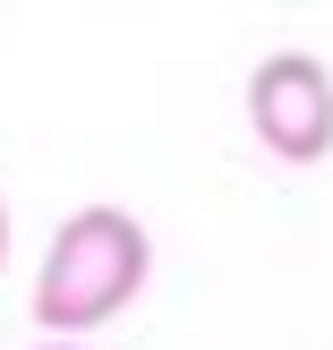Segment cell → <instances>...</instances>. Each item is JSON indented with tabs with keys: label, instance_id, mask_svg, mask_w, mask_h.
<instances>
[{
	"label": "cell",
	"instance_id": "7a4b0ae2",
	"mask_svg": "<svg viewBox=\"0 0 333 350\" xmlns=\"http://www.w3.org/2000/svg\"><path fill=\"white\" fill-rule=\"evenodd\" d=\"M248 137L291 171H317L333 154V77L317 51H265L248 68Z\"/></svg>",
	"mask_w": 333,
	"mask_h": 350
},
{
	"label": "cell",
	"instance_id": "6da1fadb",
	"mask_svg": "<svg viewBox=\"0 0 333 350\" xmlns=\"http://www.w3.org/2000/svg\"><path fill=\"white\" fill-rule=\"evenodd\" d=\"M154 273V239L137 214L120 205H77V214L51 231L43 265H34V325L51 342H77L94 325H111L120 308L146 291Z\"/></svg>",
	"mask_w": 333,
	"mask_h": 350
},
{
	"label": "cell",
	"instance_id": "3957f363",
	"mask_svg": "<svg viewBox=\"0 0 333 350\" xmlns=\"http://www.w3.org/2000/svg\"><path fill=\"white\" fill-rule=\"evenodd\" d=\"M0 265H9V205H0Z\"/></svg>",
	"mask_w": 333,
	"mask_h": 350
},
{
	"label": "cell",
	"instance_id": "277c9868",
	"mask_svg": "<svg viewBox=\"0 0 333 350\" xmlns=\"http://www.w3.org/2000/svg\"><path fill=\"white\" fill-rule=\"evenodd\" d=\"M43 350H85V342H43Z\"/></svg>",
	"mask_w": 333,
	"mask_h": 350
}]
</instances>
